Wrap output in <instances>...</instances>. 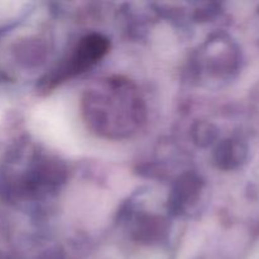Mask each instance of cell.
<instances>
[{"label": "cell", "mask_w": 259, "mask_h": 259, "mask_svg": "<svg viewBox=\"0 0 259 259\" xmlns=\"http://www.w3.org/2000/svg\"><path fill=\"white\" fill-rule=\"evenodd\" d=\"M111 85V90H103L104 93L91 94L94 96L93 100L89 101V111L90 114L110 111L103 114L94 119V123L98 124L99 129L106 132L108 124L110 119L113 121V133H123L129 132L139 120V101L133 99L129 94V90L123 86Z\"/></svg>", "instance_id": "obj_1"}, {"label": "cell", "mask_w": 259, "mask_h": 259, "mask_svg": "<svg viewBox=\"0 0 259 259\" xmlns=\"http://www.w3.org/2000/svg\"><path fill=\"white\" fill-rule=\"evenodd\" d=\"M108 40L101 35H89L78 43L75 53L65 67L66 75L72 76L83 72L86 68L95 65L108 51Z\"/></svg>", "instance_id": "obj_2"}]
</instances>
